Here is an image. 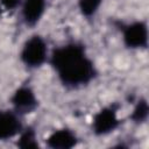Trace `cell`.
Wrapping results in <instances>:
<instances>
[{"label": "cell", "instance_id": "obj_1", "mask_svg": "<svg viewBox=\"0 0 149 149\" xmlns=\"http://www.w3.org/2000/svg\"><path fill=\"white\" fill-rule=\"evenodd\" d=\"M48 63L58 81L68 90H78L90 85L99 73L85 44L79 41H69L54 48Z\"/></svg>", "mask_w": 149, "mask_h": 149}, {"label": "cell", "instance_id": "obj_2", "mask_svg": "<svg viewBox=\"0 0 149 149\" xmlns=\"http://www.w3.org/2000/svg\"><path fill=\"white\" fill-rule=\"evenodd\" d=\"M49 55V47L45 38L38 34H34L23 42L19 57L27 69L35 70L48 62Z\"/></svg>", "mask_w": 149, "mask_h": 149}, {"label": "cell", "instance_id": "obj_3", "mask_svg": "<svg viewBox=\"0 0 149 149\" xmlns=\"http://www.w3.org/2000/svg\"><path fill=\"white\" fill-rule=\"evenodd\" d=\"M119 109L120 105L118 102H111L95 112L91 122L92 133L95 136H106L115 132L121 123L118 115Z\"/></svg>", "mask_w": 149, "mask_h": 149}, {"label": "cell", "instance_id": "obj_4", "mask_svg": "<svg viewBox=\"0 0 149 149\" xmlns=\"http://www.w3.org/2000/svg\"><path fill=\"white\" fill-rule=\"evenodd\" d=\"M122 43L132 50L146 49L148 47V26L146 21L135 20L120 24Z\"/></svg>", "mask_w": 149, "mask_h": 149}, {"label": "cell", "instance_id": "obj_5", "mask_svg": "<svg viewBox=\"0 0 149 149\" xmlns=\"http://www.w3.org/2000/svg\"><path fill=\"white\" fill-rule=\"evenodd\" d=\"M9 101L12 105V109L21 116L34 113L40 105L35 91L31 86L26 84L19 86L13 92V94L9 98Z\"/></svg>", "mask_w": 149, "mask_h": 149}, {"label": "cell", "instance_id": "obj_6", "mask_svg": "<svg viewBox=\"0 0 149 149\" xmlns=\"http://www.w3.org/2000/svg\"><path fill=\"white\" fill-rule=\"evenodd\" d=\"M23 127L22 116L15 111L12 108L0 111V142L16 137Z\"/></svg>", "mask_w": 149, "mask_h": 149}, {"label": "cell", "instance_id": "obj_7", "mask_svg": "<svg viewBox=\"0 0 149 149\" xmlns=\"http://www.w3.org/2000/svg\"><path fill=\"white\" fill-rule=\"evenodd\" d=\"M22 22L28 28L36 27L47 12V0H22L20 6Z\"/></svg>", "mask_w": 149, "mask_h": 149}, {"label": "cell", "instance_id": "obj_8", "mask_svg": "<svg viewBox=\"0 0 149 149\" xmlns=\"http://www.w3.org/2000/svg\"><path fill=\"white\" fill-rule=\"evenodd\" d=\"M79 143V139L74 130L64 127L55 129L45 139L47 147L51 149H71Z\"/></svg>", "mask_w": 149, "mask_h": 149}, {"label": "cell", "instance_id": "obj_9", "mask_svg": "<svg viewBox=\"0 0 149 149\" xmlns=\"http://www.w3.org/2000/svg\"><path fill=\"white\" fill-rule=\"evenodd\" d=\"M16 146L22 149H30V148H38V141H37V134L34 127L28 126L23 127L21 133L17 135Z\"/></svg>", "mask_w": 149, "mask_h": 149}, {"label": "cell", "instance_id": "obj_10", "mask_svg": "<svg viewBox=\"0 0 149 149\" xmlns=\"http://www.w3.org/2000/svg\"><path fill=\"white\" fill-rule=\"evenodd\" d=\"M148 115H149L148 101H147L146 98H140L136 101V104H135V106H134V108H133V111L129 115V119L134 123L141 125V123H144L147 121Z\"/></svg>", "mask_w": 149, "mask_h": 149}, {"label": "cell", "instance_id": "obj_11", "mask_svg": "<svg viewBox=\"0 0 149 149\" xmlns=\"http://www.w3.org/2000/svg\"><path fill=\"white\" fill-rule=\"evenodd\" d=\"M102 1L104 0H77V7L84 17L91 19L99 12Z\"/></svg>", "mask_w": 149, "mask_h": 149}, {"label": "cell", "instance_id": "obj_12", "mask_svg": "<svg viewBox=\"0 0 149 149\" xmlns=\"http://www.w3.org/2000/svg\"><path fill=\"white\" fill-rule=\"evenodd\" d=\"M22 0H0V7L6 12H13L20 8Z\"/></svg>", "mask_w": 149, "mask_h": 149}]
</instances>
